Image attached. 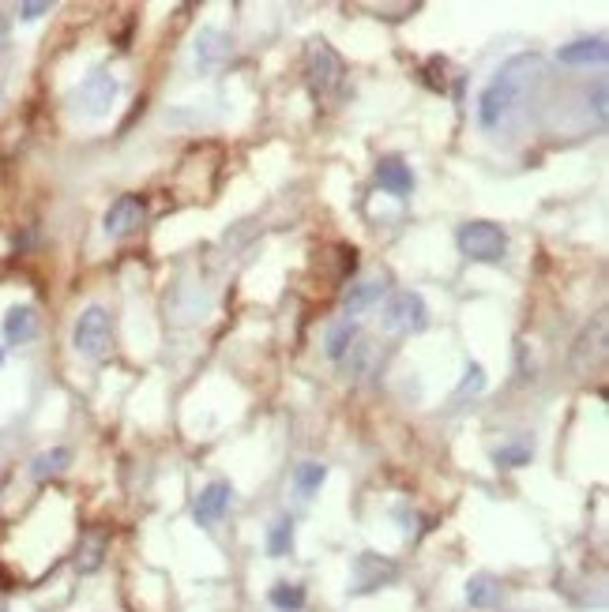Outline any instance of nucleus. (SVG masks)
Instances as JSON below:
<instances>
[{"instance_id":"f257e3e1","label":"nucleus","mask_w":609,"mask_h":612,"mask_svg":"<svg viewBox=\"0 0 609 612\" xmlns=\"http://www.w3.org/2000/svg\"><path fill=\"white\" fill-rule=\"evenodd\" d=\"M542 76V57L538 53H516L500 64V72L485 83L482 98H478V124L485 132H500L512 121L523 94L531 91V83Z\"/></svg>"},{"instance_id":"f03ea898","label":"nucleus","mask_w":609,"mask_h":612,"mask_svg":"<svg viewBox=\"0 0 609 612\" xmlns=\"http://www.w3.org/2000/svg\"><path fill=\"white\" fill-rule=\"evenodd\" d=\"M455 245H459V252L467 256L470 263H500L504 256H508V233L500 230L497 222H467V226H459V233H455Z\"/></svg>"},{"instance_id":"7ed1b4c3","label":"nucleus","mask_w":609,"mask_h":612,"mask_svg":"<svg viewBox=\"0 0 609 612\" xmlns=\"http://www.w3.org/2000/svg\"><path fill=\"white\" fill-rule=\"evenodd\" d=\"M380 323L391 335H422L429 327V305H425V297L418 290H399L384 301Z\"/></svg>"},{"instance_id":"20e7f679","label":"nucleus","mask_w":609,"mask_h":612,"mask_svg":"<svg viewBox=\"0 0 609 612\" xmlns=\"http://www.w3.org/2000/svg\"><path fill=\"white\" fill-rule=\"evenodd\" d=\"M117 94H121L117 76H113V72H106V68H94L91 76H83V83L72 91V98H68V102H72V109H76L79 117H91V121H98V117H106V113L113 109Z\"/></svg>"},{"instance_id":"39448f33","label":"nucleus","mask_w":609,"mask_h":612,"mask_svg":"<svg viewBox=\"0 0 609 612\" xmlns=\"http://www.w3.org/2000/svg\"><path fill=\"white\" fill-rule=\"evenodd\" d=\"M305 72H309V91L316 98H331V94L343 87V76H346L343 57L324 38L309 42V49H305Z\"/></svg>"},{"instance_id":"423d86ee","label":"nucleus","mask_w":609,"mask_h":612,"mask_svg":"<svg viewBox=\"0 0 609 612\" xmlns=\"http://www.w3.org/2000/svg\"><path fill=\"white\" fill-rule=\"evenodd\" d=\"M110 342H113L110 312H106L102 305L83 308V312H79V320H76V327H72V346H76V353H83V357L98 361V357H106Z\"/></svg>"},{"instance_id":"0eeeda50","label":"nucleus","mask_w":609,"mask_h":612,"mask_svg":"<svg viewBox=\"0 0 609 612\" xmlns=\"http://www.w3.org/2000/svg\"><path fill=\"white\" fill-rule=\"evenodd\" d=\"M395 579H399V564H391L380 552H358L354 567H350V594H373L380 586H391Z\"/></svg>"},{"instance_id":"6e6552de","label":"nucleus","mask_w":609,"mask_h":612,"mask_svg":"<svg viewBox=\"0 0 609 612\" xmlns=\"http://www.w3.org/2000/svg\"><path fill=\"white\" fill-rule=\"evenodd\" d=\"M230 53H234V38L215 27V23H207L196 31V42H192V57H196V68L200 72H215L222 64L230 61Z\"/></svg>"},{"instance_id":"1a4fd4ad","label":"nucleus","mask_w":609,"mask_h":612,"mask_svg":"<svg viewBox=\"0 0 609 612\" xmlns=\"http://www.w3.org/2000/svg\"><path fill=\"white\" fill-rule=\"evenodd\" d=\"M230 504H234V485H230V481H211V485H203L200 496H196L192 519H196V526H215V522H222V515L230 511Z\"/></svg>"},{"instance_id":"9d476101","label":"nucleus","mask_w":609,"mask_h":612,"mask_svg":"<svg viewBox=\"0 0 609 612\" xmlns=\"http://www.w3.org/2000/svg\"><path fill=\"white\" fill-rule=\"evenodd\" d=\"M140 222H143V199L140 196H117L110 203L106 218H102V230H106V237L121 241V237H128V233H136Z\"/></svg>"},{"instance_id":"9b49d317","label":"nucleus","mask_w":609,"mask_h":612,"mask_svg":"<svg viewBox=\"0 0 609 612\" xmlns=\"http://www.w3.org/2000/svg\"><path fill=\"white\" fill-rule=\"evenodd\" d=\"M376 184L395 199H410L414 192V169L406 166L399 154H388V158H380L376 162Z\"/></svg>"},{"instance_id":"f8f14e48","label":"nucleus","mask_w":609,"mask_h":612,"mask_svg":"<svg viewBox=\"0 0 609 612\" xmlns=\"http://www.w3.org/2000/svg\"><path fill=\"white\" fill-rule=\"evenodd\" d=\"M602 350H606V316L598 312V316L579 331L576 346H572V368H576V372L591 368V361L594 357H602Z\"/></svg>"},{"instance_id":"ddd939ff","label":"nucleus","mask_w":609,"mask_h":612,"mask_svg":"<svg viewBox=\"0 0 609 612\" xmlns=\"http://www.w3.org/2000/svg\"><path fill=\"white\" fill-rule=\"evenodd\" d=\"M0 335L8 346H23V342H31L38 335V312L31 305H12L4 312V320H0Z\"/></svg>"},{"instance_id":"4468645a","label":"nucleus","mask_w":609,"mask_h":612,"mask_svg":"<svg viewBox=\"0 0 609 612\" xmlns=\"http://www.w3.org/2000/svg\"><path fill=\"white\" fill-rule=\"evenodd\" d=\"M384 293H388V282H384V278H365V282H354V286L343 293L346 320H354V316L369 312L373 305H380V297H384Z\"/></svg>"},{"instance_id":"2eb2a0df","label":"nucleus","mask_w":609,"mask_h":612,"mask_svg":"<svg viewBox=\"0 0 609 612\" xmlns=\"http://www.w3.org/2000/svg\"><path fill=\"white\" fill-rule=\"evenodd\" d=\"M561 64H572V68H591V64H606L609 61V46L606 38H579V42H568L557 53Z\"/></svg>"},{"instance_id":"dca6fc26","label":"nucleus","mask_w":609,"mask_h":612,"mask_svg":"<svg viewBox=\"0 0 609 612\" xmlns=\"http://www.w3.org/2000/svg\"><path fill=\"white\" fill-rule=\"evenodd\" d=\"M358 338H361V327L358 320H335L328 327V335H324V353H328L331 361H343L346 353L358 346Z\"/></svg>"},{"instance_id":"f3484780","label":"nucleus","mask_w":609,"mask_h":612,"mask_svg":"<svg viewBox=\"0 0 609 612\" xmlns=\"http://www.w3.org/2000/svg\"><path fill=\"white\" fill-rule=\"evenodd\" d=\"M467 605L470 609H497L504 590H500V582L489 575V571H478V575H470L467 579Z\"/></svg>"},{"instance_id":"a211bd4d","label":"nucleus","mask_w":609,"mask_h":612,"mask_svg":"<svg viewBox=\"0 0 609 612\" xmlns=\"http://www.w3.org/2000/svg\"><path fill=\"white\" fill-rule=\"evenodd\" d=\"M294 530H297L294 515H286V511H282L279 519L267 526V537H264L267 556H275V560L290 556V552H294Z\"/></svg>"},{"instance_id":"6ab92c4d","label":"nucleus","mask_w":609,"mask_h":612,"mask_svg":"<svg viewBox=\"0 0 609 612\" xmlns=\"http://www.w3.org/2000/svg\"><path fill=\"white\" fill-rule=\"evenodd\" d=\"M531 459H534V440H527V436L508 440V444H500L493 451V466L497 470H523V466H531Z\"/></svg>"},{"instance_id":"aec40b11","label":"nucleus","mask_w":609,"mask_h":612,"mask_svg":"<svg viewBox=\"0 0 609 612\" xmlns=\"http://www.w3.org/2000/svg\"><path fill=\"white\" fill-rule=\"evenodd\" d=\"M68 466H72V451H68V447H49V451H42V455H34L31 477L34 481H46V477L64 474Z\"/></svg>"},{"instance_id":"412c9836","label":"nucleus","mask_w":609,"mask_h":612,"mask_svg":"<svg viewBox=\"0 0 609 612\" xmlns=\"http://www.w3.org/2000/svg\"><path fill=\"white\" fill-rule=\"evenodd\" d=\"M324 481H328V466L324 462H301L294 470V489L301 500H313V492H320Z\"/></svg>"},{"instance_id":"4be33fe9","label":"nucleus","mask_w":609,"mask_h":612,"mask_svg":"<svg viewBox=\"0 0 609 612\" xmlns=\"http://www.w3.org/2000/svg\"><path fill=\"white\" fill-rule=\"evenodd\" d=\"M267 601L279 612H301L305 609V586H297V582H275Z\"/></svg>"},{"instance_id":"5701e85b","label":"nucleus","mask_w":609,"mask_h":612,"mask_svg":"<svg viewBox=\"0 0 609 612\" xmlns=\"http://www.w3.org/2000/svg\"><path fill=\"white\" fill-rule=\"evenodd\" d=\"M485 368L478 365V361H467V368H463V380H459V387H455V398H467V395H482L485 391Z\"/></svg>"},{"instance_id":"b1692460","label":"nucleus","mask_w":609,"mask_h":612,"mask_svg":"<svg viewBox=\"0 0 609 612\" xmlns=\"http://www.w3.org/2000/svg\"><path fill=\"white\" fill-rule=\"evenodd\" d=\"M102 549H106V541L102 537H91L83 549H79V556H76V567L87 575V571H98V564H102Z\"/></svg>"},{"instance_id":"393cba45","label":"nucleus","mask_w":609,"mask_h":612,"mask_svg":"<svg viewBox=\"0 0 609 612\" xmlns=\"http://www.w3.org/2000/svg\"><path fill=\"white\" fill-rule=\"evenodd\" d=\"M587 102H591L594 117H598V121H606V113H609V98H606V79H594V87H587Z\"/></svg>"},{"instance_id":"a878e982","label":"nucleus","mask_w":609,"mask_h":612,"mask_svg":"<svg viewBox=\"0 0 609 612\" xmlns=\"http://www.w3.org/2000/svg\"><path fill=\"white\" fill-rule=\"evenodd\" d=\"M391 515H395V522H399V530H403V534H418V511H414V507L395 504V511H391Z\"/></svg>"},{"instance_id":"bb28decb","label":"nucleus","mask_w":609,"mask_h":612,"mask_svg":"<svg viewBox=\"0 0 609 612\" xmlns=\"http://www.w3.org/2000/svg\"><path fill=\"white\" fill-rule=\"evenodd\" d=\"M49 8H53L49 0H38V4H34V0H27V4H19V19H23V23H34V19L49 16Z\"/></svg>"},{"instance_id":"cd10ccee","label":"nucleus","mask_w":609,"mask_h":612,"mask_svg":"<svg viewBox=\"0 0 609 612\" xmlns=\"http://www.w3.org/2000/svg\"><path fill=\"white\" fill-rule=\"evenodd\" d=\"M8 38H12V19L4 16V8H0V49L8 46Z\"/></svg>"},{"instance_id":"c85d7f7f","label":"nucleus","mask_w":609,"mask_h":612,"mask_svg":"<svg viewBox=\"0 0 609 612\" xmlns=\"http://www.w3.org/2000/svg\"><path fill=\"white\" fill-rule=\"evenodd\" d=\"M0 365H4V353H0Z\"/></svg>"}]
</instances>
